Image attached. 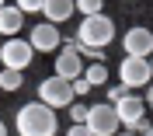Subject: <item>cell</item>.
Returning a JSON list of instances; mask_svg holds the SVG:
<instances>
[{
  "label": "cell",
  "mask_w": 153,
  "mask_h": 136,
  "mask_svg": "<svg viewBox=\"0 0 153 136\" xmlns=\"http://www.w3.org/2000/svg\"><path fill=\"white\" fill-rule=\"evenodd\" d=\"M14 126H18V136H56V126H59L56 108L42 105V101H28L18 108Z\"/></svg>",
  "instance_id": "1"
},
{
  "label": "cell",
  "mask_w": 153,
  "mask_h": 136,
  "mask_svg": "<svg viewBox=\"0 0 153 136\" xmlns=\"http://www.w3.org/2000/svg\"><path fill=\"white\" fill-rule=\"evenodd\" d=\"M76 39L84 46H94V49H105L108 42L115 39V21L108 14H87L76 28Z\"/></svg>",
  "instance_id": "2"
},
{
  "label": "cell",
  "mask_w": 153,
  "mask_h": 136,
  "mask_svg": "<svg viewBox=\"0 0 153 136\" xmlns=\"http://www.w3.org/2000/svg\"><path fill=\"white\" fill-rule=\"evenodd\" d=\"M73 84H70L66 77H59V73H52V77H45L42 84H38V101L49 108H70L73 105Z\"/></svg>",
  "instance_id": "3"
},
{
  "label": "cell",
  "mask_w": 153,
  "mask_h": 136,
  "mask_svg": "<svg viewBox=\"0 0 153 136\" xmlns=\"http://www.w3.org/2000/svg\"><path fill=\"white\" fill-rule=\"evenodd\" d=\"M87 126L94 136H115L122 122H118V112H115L111 101H97V105L87 108Z\"/></svg>",
  "instance_id": "4"
},
{
  "label": "cell",
  "mask_w": 153,
  "mask_h": 136,
  "mask_svg": "<svg viewBox=\"0 0 153 136\" xmlns=\"http://www.w3.org/2000/svg\"><path fill=\"white\" fill-rule=\"evenodd\" d=\"M31 56H35V49H31L28 39H21V35H14V39H7L0 46V67H7V70L31 67Z\"/></svg>",
  "instance_id": "5"
},
{
  "label": "cell",
  "mask_w": 153,
  "mask_h": 136,
  "mask_svg": "<svg viewBox=\"0 0 153 136\" xmlns=\"http://www.w3.org/2000/svg\"><path fill=\"white\" fill-rule=\"evenodd\" d=\"M118 80H122L129 91H132V87H146V84L153 80L150 59H146V56H125L122 67H118Z\"/></svg>",
  "instance_id": "6"
},
{
  "label": "cell",
  "mask_w": 153,
  "mask_h": 136,
  "mask_svg": "<svg viewBox=\"0 0 153 136\" xmlns=\"http://www.w3.org/2000/svg\"><path fill=\"white\" fill-rule=\"evenodd\" d=\"M115 112H118V122L132 133H139V126L146 122V101L136 94H125L122 101H115Z\"/></svg>",
  "instance_id": "7"
},
{
  "label": "cell",
  "mask_w": 153,
  "mask_h": 136,
  "mask_svg": "<svg viewBox=\"0 0 153 136\" xmlns=\"http://www.w3.org/2000/svg\"><path fill=\"white\" fill-rule=\"evenodd\" d=\"M122 49H125V56H153V31L143 28V25H136V28H129L122 35Z\"/></svg>",
  "instance_id": "8"
},
{
  "label": "cell",
  "mask_w": 153,
  "mask_h": 136,
  "mask_svg": "<svg viewBox=\"0 0 153 136\" xmlns=\"http://www.w3.org/2000/svg\"><path fill=\"white\" fill-rule=\"evenodd\" d=\"M28 42H31V49H35V52H56L63 39H59V28L52 25V21H42V25H35V28H31Z\"/></svg>",
  "instance_id": "9"
},
{
  "label": "cell",
  "mask_w": 153,
  "mask_h": 136,
  "mask_svg": "<svg viewBox=\"0 0 153 136\" xmlns=\"http://www.w3.org/2000/svg\"><path fill=\"white\" fill-rule=\"evenodd\" d=\"M21 25H25L21 7H18V4H4V7H0V35L14 39V35L21 31Z\"/></svg>",
  "instance_id": "10"
},
{
  "label": "cell",
  "mask_w": 153,
  "mask_h": 136,
  "mask_svg": "<svg viewBox=\"0 0 153 136\" xmlns=\"http://www.w3.org/2000/svg\"><path fill=\"white\" fill-rule=\"evenodd\" d=\"M56 73L66 80H76L80 73H84V63H80V52H70V49H59L56 56Z\"/></svg>",
  "instance_id": "11"
},
{
  "label": "cell",
  "mask_w": 153,
  "mask_h": 136,
  "mask_svg": "<svg viewBox=\"0 0 153 136\" xmlns=\"http://www.w3.org/2000/svg\"><path fill=\"white\" fill-rule=\"evenodd\" d=\"M73 0H45V7H42V14H45L52 25H63V21H70V14H73Z\"/></svg>",
  "instance_id": "12"
},
{
  "label": "cell",
  "mask_w": 153,
  "mask_h": 136,
  "mask_svg": "<svg viewBox=\"0 0 153 136\" xmlns=\"http://www.w3.org/2000/svg\"><path fill=\"white\" fill-rule=\"evenodd\" d=\"M80 77H84L91 87H101V84H108V67L105 63H91V67H84Z\"/></svg>",
  "instance_id": "13"
},
{
  "label": "cell",
  "mask_w": 153,
  "mask_h": 136,
  "mask_svg": "<svg viewBox=\"0 0 153 136\" xmlns=\"http://www.w3.org/2000/svg\"><path fill=\"white\" fill-rule=\"evenodd\" d=\"M21 84H25V73L21 70H0V91H18Z\"/></svg>",
  "instance_id": "14"
},
{
  "label": "cell",
  "mask_w": 153,
  "mask_h": 136,
  "mask_svg": "<svg viewBox=\"0 0 153 136\" xmlns=\"http://www.w3.org/2000/svg\"><path fill=\"white\" fill-rule=\"evenodd\" d=\"M73 7L80 10V14H101V7H105V0H73Z\"/></svg>",
  "instance_id": "15"
},
{
  "label": "cell",
  "mask_w": 153,
  "mask_h": 136,
  "mask_svg": "<svg viewBox=\"0 0 153 136\" xmlns=\"http://www.w3.org/2000/svg\"><path fill=\"white\" fill-rule=\"evenodd\" d=\"M21 14H42V7H45V0H18Z\"/></svg>",
  "instance_id": "16"
},
{
  "label": "cell",
  "mask_w": 153,
  "mask_h": 136,
  "mask_svg": "<svg viewBox=\"0 0 153 136\" xmlns=\"http://www.w3.org/2000/svg\"><path fill=\"white\" fill-rule=\"evenodd\" d=\"M70 119H73V122H87V105L73 101V105H70Z\"/></svg>",
  "instance_id": "17"
},
{
  "label": "cell",
  "mask_w": 153,
  "mask_h": 136,
  "mask_svg": "<svg viewBox=\"0 0 153 136\" xmlns=\"http://www.w3.org/2000/svg\"><path fill=\"white\" fill-rule=\"evenodd\" d=\"M70 84H73V94H76V98H84V94H91V84H87L84 77H76V80H70Z\"/></svg>",
  "instance_id": "18"
},
{
  "label": "cell",
  "mask_w": 153,
  "mask_h": 136,
  "mask_svg": "<svg viewBox=\"0 0 153 136\" xmlns=\"http://www.w3.org/2000/svg\"><path fill=\"white\" fill-rule=\"evenodd\" d=\"M66 136H94V133H91V126H87V122H73Z\"/></svg>",
  "instance_id": "19"
},
{
  "label": "cell",
  "mask_w": 153,
  "mask_h": 136,
  "mask_svg": "<svg viewBox=\"0 0 153 136\" xmlns=\"http://www.w3.org/2000/svg\"><path fill=\"white\" fill-rule=\"evenodd\" d=\"M125 94H129V87H125V84H118V87H108V98H111V105H115V101H122Z\"/></svg>",
  "instance_id": "20"
},
{
  "label": "cell",
  "mask_w": 153,
  "mask_h": 136,
  "mask_svg": "<svg viewBox=\"0 0 153 136\" xmlns=\"http://www.w3.org/2000/svg\"><path fill=\"white\" fill-rule=\"evenodd\" d=\"M146 108L153 112V84H150V91H146Z\"/></svg>",
  "instance_id": "21"
},
{
  "label": "cell",
  "mask_w": 153,
  "mask_h": 136,
  "mask_svg": "<svg viewBox=\"0 0 153 136\" xmlns=\"http://www.w3.org/2000/svg\"><path fill=\"white\" fill-rule=\"evenodd\" d=\"M115 136H139V133H132V129H125V133H115Z\"/></svg>",
  "instance_id": "22"
},
{
  "label": "cell",
  "mask_w": 153,
  "mask_h": 136,
  "mask_svg": "<svg viewBox=\"0 0 153 136\" xmlns=\"http://www.w3.org/2000/svg\"><path fill=\"white\" fill-rule=\"evenodd\" d=\"M0 136H7V126H4V122H0Z\"/></svg>",
  "instance_id": "23"
},
{
  "label": "cell",
  "mask_w": 153,
  "mask_h": 136,
  "mask_svg": "<svg viewBox=\"0 0 153 136\" xmlns=\"http://www.w3.org/2000/svg\"><path fill=\"white\" fill-rule=\"evenodd\" d=\"M150 73H153V56H150Z\"/></svg>",
  "instance_id": "24"
},
{
  "label": "cell",
  "mask_w": 153,
  "mask_h": 136,
  "mask_svg": "<svg viewBox=\"0 0 153 136\" xmlns=\"http://www.w3.org/2000/svg\"><path fill=\"white\" fill-rule=\"evenodd\" d=\"M4 4H7V0H0V7H4Z\"/></svg>",
  "instance_id": "25"
}]
</instances>
